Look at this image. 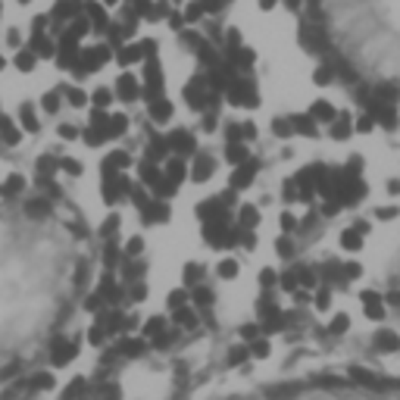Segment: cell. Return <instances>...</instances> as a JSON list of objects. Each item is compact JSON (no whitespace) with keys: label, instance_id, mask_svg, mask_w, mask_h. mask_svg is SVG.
Returning a JSON list of instances; mask_svg holds the SVG:
<instances>
[{"label":"cell","instance_id":"6da1fadb","mask_svg":"<svg viewBox=\"0 0 400 400\" xmlns=\"http://www.w3.org/2000/svg\"><path fill=\"white\" fill-rule=\"evenodd\" d=\"M91 272V232L66 200H0V381L63 344Z\"/></svg>","mask_w":400,"mask_h":400},{"label":"cell","instance_id":"7a4b0ae2","mask_svg":"<svg viewBox=\"0 0 400 400\" xmlns=\"http://www.w3.org/2000/svg\"><path fill=\"white\" fill-rule=\"evenodd\" d=\"M303 22L341 82L400 113V0H303Z\"/></svg>","mask_w":400,"mask_h":400},{"label":"cell","instance_id":"3957f363","mask_svg":"<svg viewBox=\"0 0 400 400\" xmlns=\"http://www.w3.org/2000/svg\"><path fill=\"white\" fill-rule=\"evenodd\" d=\"M253 400H400V375L385 373H341L285 381Z\"/></svg>","mask_w":400,"mask_h":400},{"label":"cell","instance_id":"277c9868","mask_svg":"<svg viewBox=\"0 0 400 400\" xmlns=\"http://www.w3.org/2000/svg\"><path fill=\"white\" fill-rule=\"evenodd\" d=\"M397 301H400V269H397Z\"/></svg>","mask_w":400,"mask_h":400}]
</instances>
